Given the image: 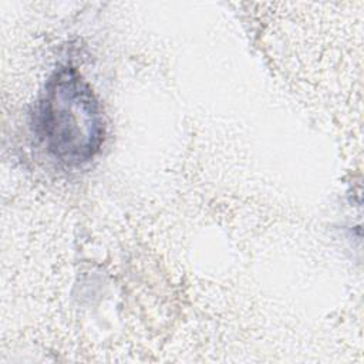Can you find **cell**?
Wrapping results in <instances>:
<instances>
[{"mask_svg": "<svg viewBox=\"0 0 364 364\" xmlns=\"http://www.w3.org/2000/svg\"><path fill=\"white\" fill-rule=\"evenodd\" d=\"M33 124L46 151L70 166L91 161L104 142L101 105L90 84L70 65L48 78Z\"/></svg>", "mask_w": 364, "mask_h": 364, "instance_id": "obj_1", "label": "cell"}]
</instances>
